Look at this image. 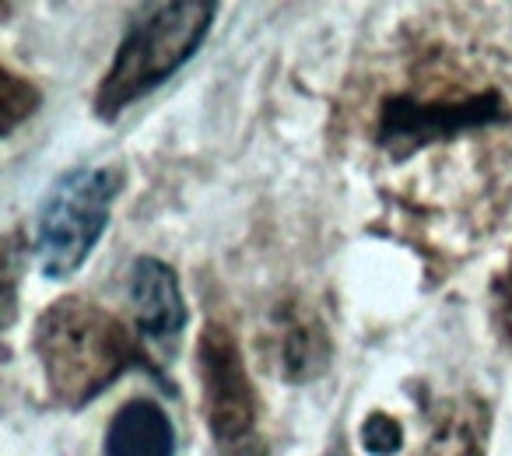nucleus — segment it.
<instances>
[{
	"label": "nucleus",
	"instance_id": "obj_1",
	"mask_svg": "<svg viewBox=\"0 0 512 456\" xmlns=\"http://www.w3.org/2000/svg\"><path fill=\"white\" fill-rule=\"evenodd\" d=\"M341 137L400 232L467 257L512 214V64L470 18H411L365 64Z\"/></svg>",
	"mask_w": 512,
	"mask_h": 456
},
{
	"label": "nucleus",
	"instance_id": "obj_2",
	"mask_svg": "<svg viewBox=\"0 0 512 456\" xmlns=\"http://www.w3.org/2000/svg\"><path fill=\"white\" fill-rule=\"evenodd\" d=\"M36 355L53 400L81 407L137 362L127 330L81 299H60L36 323Z\"/></svg>",
	"mask_w": 512,
	"mask_h": 456
},
{
	"label": "nucleus",
	"instance_id": "obj_3",
	"mask_svg": "<svg viewBox=\"0 0 512 456\" xmlns=\"http://www.w3.org/2000/svg\"><path fill=\"white\" fill-rule=\"evenodd\" d=\"M214 4H151L130 22L113 67L106 71L95 109L99 116H116L123 106L162 85L183 60L193 57L207 36Z\"/></svg>",
	"mask_w": 512,
	"mask_h": 456
},
{
	"label": "nucleus",
	"instance_id": "obj_4",
	"mask_svg": "<svg viewBox=\"0 0 512 456\" xmlns=\"http://www.w3.org/2000/svg\"><path fill=\"white\" fill-rule=\"evenodd\" d=\"M113 169H74L53 186L39 214V264L50 278H67L85 264L95 239L106 228L109 204L116 197Z\"/></svg>",
	"mask_w": 512,
	"mask_h": 456
},
{
	"label": "nucleus",
	"instance_id": "obj_5",
	"mask_svg": "<svg viewBox=\"0 0 512 456\" xmlns=\"http://www.w3.org/2000/svg\"><path fill=\"white\" fill-rule=\"evenodd\" d=\"M200 379L218 456H267L256 428V393L249 386L235 337L221 323H207L200 337Z\"/></svg>",
	"mask_w": 512,
	"mask_h": 456
},
{
	"label": "nucleus",
	"instance_id": "obj_6",
	"mask_svg": "<svg viewBox=\"0 0 512 456\" xmlns=\"http://www.w3.org/2000/svg\"><path fill=\"white\" fill-rule=\"evenodd\" d=\"M130 313L141 341L155 355H172L179 344V334L186 327V306L179 295L176 274L162 260H137L130 271Z\"/></svg>",
	"mask_w": 512,
	"mask_h": 456
},
{
	"label": "nucleus",
	"instance_id": "obj_7",
	"mask_svg": "<svg viewBox=\"0 0 512 456\" xmlns=\"http://www.w3.org/2000/svg\"><path fill=\"white\" fill-rule=\"evenodd\" d=\"M484 439H488V407L477 397H453L435 407L432 428L418 456H484Z\"/></svg>",
	"mask_w": 512,
	"mask_h": 456
},
{
	"label": "nucleus",
	"instance_id": "obj_8",
	"mask_svg": "<svg viewBox=\"0 0 512 456\" xmlns=\"http://www.w3.org/2000/svg\"><path fill=\"white\" fill-rule=\"evenodd\" d=\"M172 449V425L151 400H130L127 407H120L106 432V456H172Z\"/></svg>",
	"mask_w": 512,
	"mask_h": 456
},
{
	"label": "nucleus",
	"instance_id": "obj_9",
	"mask_svg": "<svg viewBox=\"0 0 512 456\" xmlns=\"http://www.w3.org/2000/svg\"><path fill=\"white\" fill-rule=\"evenodd\" d=\"M330 344L327 334L320 330V323H313L309 316H285L278 330V358L281 372L288 379H309L327 365Z\"/></svg>",
	"mask_w": 512,
	"mask_h": 456
},
{
	"label": "nucleus",
	"instance_id": "obj_10",
	"mask_svg": "<svg viewBox=\"0 0 512 456\" xmlns=\"http://www.w3.org/2000/svg\"><path fill=\"white\" fill-rule=\"evenodd\" d=\"M0 102H4V106H0V113H4V134H11V130L18 127V120H25V116L36 109L39 95L29 81H22L18 74L4 71V99Z\"/></svg>",
	"mask_w": 512,
	"mask_h": 456
},
{
	"label": "nucleus",
	"instance_id": "obj_11",
	"mask_svg": "<svg viewBox=\"0 0 512 456\" xmlns=\"http://www.w3.org/2000/svg\"><path fill=\"white\" fill-rule=\"evenodd\" d=\"M362 439L372 453H393V449H400V425L386 414H372L362 425Z\"/></svg>",
	"mask_w": 512,
	"mask_h": 456
},
{
	"label": "nucleus",
	"instance_id": "obj_12",
	"mask_svg": "<svg viewBox=\"0 0 512 456\" xmlns=\"http://www.w3.org/2000/svg\"><path fill=\"white\" fill-rule=\"evenodd\" d=\"M495 313H498V327H502L505 341L512 348V260L502 271V278L495 281Z\"/></svg>",
	"mask_w": 512,
	"mask_h": 456
}]
</instances>
